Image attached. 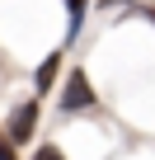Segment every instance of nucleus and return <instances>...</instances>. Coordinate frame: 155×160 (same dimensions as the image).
Here are the masks:
<instances>
[{
	"mask_svg": "<svg viewBox=\"0 0 155 160\" xmlns=\"http://www.w3.org/2000/svg\"><path fill=\"white\" fill-rule=\"evenodd\" d=\"M94 108H99V94H94V85H90V75H85V71H70L56 113H61V118H80V113H94Z\"/></svg>",
	"mask_w": 155,
	"mask_h": 160,
	"instance_id": "f257e3e1",
	"label": "nucleus"
},
{
	"mask_svg": "<svg viewBox=\"0 0 155 160\" xmlns=\"http://www.w3.org/2000/svg\"><path fill=\"white\" fill-rule=\"evenodd\" d=\"M33 127H38V99H28V104L10 108L5 132H10V141H14V146H28V141H33Z\"/></svg>",
	"mask_w": 155,
	"mask_h": 160,
	"instance_id": "f03ea898",
	"label": "nucleus"
},
{
	"mask_svg": "<svg viewBox=\"0 0 155 160\" xmlns=\"http://www.w3.org/2000/svg\"><path fill=\"white\" fill-rule=\"evenodd\" d=\"M56 71H61V52H47V57L38 61V71H33V90H38V94H47V90L56 85Z\"/></svg>",
	"mask_w": 155,
	"mask_h": 160,
	"instance_id": "7ed1b4c3",
	"label": "nucleus"
},
{
	"mask_svg": "<svg viewBox=\"0 0 155 160\" xmlns=\"http://www.w3.org/2000/svg\"><path fill=\"white\" fill-rule=\"evenodd\" d=\"M66 14H70V33H66V42H75V38H80V19H85V0H66Z\"/></svg>",
	"mask_w": 155,
	"mask_h": 160,
	"instance_id": "20e7f679",
	"label": "nucleus"
},
{
	"mask_svg": "<svg viewBox=\"0 0 155 160\" xmlns=\"http://www.w3.org/2000/svg\"><path fill=\"white\" fill-rule=\"evenodd\" d=\"M33 160H66V155H61V151H56V146H42V151H38V155H33Z\"/></svg>",
	"mask_w": 155,
	"mask_h": 160,
	"instance_id": "39448f33",
	"label": "nucleus"
},
{
	"mask_svg": "<svg viewBox=\"0 0 155 160\" xmlns=\"http://www.w3.org/2000/svg\"><path fill=\"white\" fill-rule=\"evenodd\" d=\"M0 160H14V151H10V146H5V141H0Z\"/></svg>",
	"mask_w": 155,
	"mask_h": 160,
	"instance_id": "423d86ee",
	"label": "nucleus"
},
{
	"mask_svg": "<svg viewBox=\"0 0 155 160\" xmlns=\"http://www.w3.org/2000/svg\"><path fill=\"white\" fill-rule=\"evenodd\" d=\"M108 5H122V0H108Z\"/></svg>",
	"mask_w": 155,
	"mask_h": 160,
	"instance_id": "0eeeda50",
	"label": "nucleus"
}]
</instances>
